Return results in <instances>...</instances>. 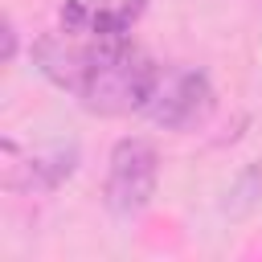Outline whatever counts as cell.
<instances>
[{"mask_svg":"<svg viewBox=\"0 0 262 262\" xmlns=\"http://www.w3.org/2000/svg\"><path fill=\"white\" fill-rule=\"evenodd\" d=\"M160 188V151L143 135L115 139L106 156V180H102V205L115 221H135L151 209Z\"/></svg>","mask_w":262,"mask_h":262,"instance_id":"7a4b0ae2","label":"cell"},{"mask_svg":"<svg viewBox=\"0 0 262 262\" xmlns=\"http://www.w3.org/2000/svg\"><path fill=\"white\" fill-rule=\"evenodd\" d=\"M12 61H16V25L4 20V66H12Z\"/></svg>","mask_w":262,"mask_h":262,"instance_id":"8992f818","label":"cell"},{"mask_svg":"<svg viewBox=\"0 0 262 262\" xmlns=\"http://www.w3.org/2000/svg\"><path fill=\"white\" fill-rule=\"evenodd\" d=\"M160 66L131 41L119 45H98L94 41V66L86 74V86L78 102L90 115L115 119V115H143V102L156 86Z\"/></svg>","mask_w":262,"mask_h":262,"instance_id":"6da1fadb","label":"cell"},{"mask_svg":"<svg viewBox=\"0 0 262 262\" xmlns=\"http://www.w3.org/2000/svg\"><path fill=\"white\" fill-rule=\"evenodd\" d=\"M29 57H33L37 74L49 86H57V90L78 98L82 86H86V74L94 66V41H86L78 33H66V29L61 33H45V37H37L29 45Z\"/></svg>","mask_w":262,"mask_h":262,"instance_id":"5b68a950","label":"cell"},{"mask_svg":"<svg viewBox=\"0 0 262 262\" xmlns=\"http://www.w3.org/2000/svg\"><path fill=\"white\" fill-rule=\"evenodd\" d=\"M0 151H4L0 184L8 192H53L82 164V151H78L74 139H53V143H41V147H29V151L16 139H4Z\"/></svg>","mask_w":262,"mask_h":262,"instance_id":"277c9868","label":"cell"},{"mask_svg":"<svg viewBox=\"0 0 262 262\" xmlns=\"http://www.w3.org/2000/svg\"><path fill=\"white\" fill-rule=\"evenodd\" d=\"M217 111V90L205 70L196 66H160L156 86L143 102V119L164 127V131H196L213 119Z\"/></svg>","mask_w":262,"mask_h":262,"instance_id":"3957f363","label":"cell"}]
</instances>
